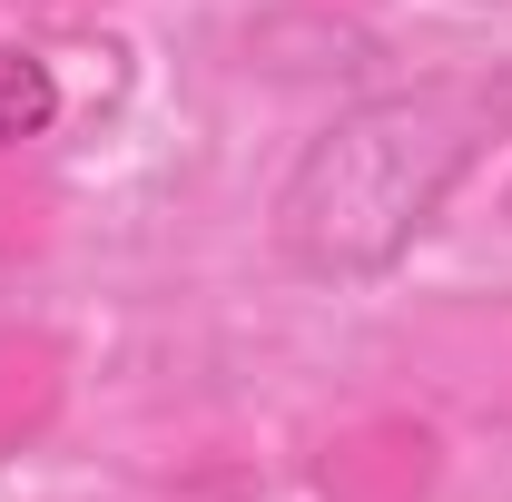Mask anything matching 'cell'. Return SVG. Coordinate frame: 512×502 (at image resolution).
Wrapping results in <instances>:
<instances>
[{
    "label": "cell",
    "instance_id": "cell-2",
    "mask_svg": "<svg viewBox=\"0 0 512 502\" xmlns=\"http://www.w3.org/2000/svg\"><path fill=\"white\" fill-rule=\"evenodd\" d=\"M50 119H60V69L40 50H20V40H0V148L50 138Z\"/></svg>",
    "mask_w": 512,
    "mask_h": 502
},
{
    "label": "cell",
    "instance_id": "cell-3",
    "mask_svg": "<svg viewBox=\"0 0 512 502\" xmlns=\"http://www.w3.org/2000/svg\"><path fill=\"white\" fill-rule=\"evenodd\" d=\"M483 89H493V128H503V138H512V69H493Z\"/></svg>",
    "mask_w": 512,
    "mask_h": 502
},
{
    "label": "cell",
    "instance_id": "cell-1",
    "mask_svg": "<svg viewBox=\"0 0 512 502\" xmlns=\"http://www.w3.org/2000/svg\"><path fill=\"white\" fill-rule=\"evenodd\" d=\"M493 138L503 128H493L483 79H424V89H384V99L335 109L276 188V256L325 286L394 276Z\"/></svg>",
    "mask_w": 512,
    "mask_h": 502
}]
</instances>
